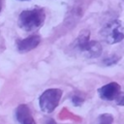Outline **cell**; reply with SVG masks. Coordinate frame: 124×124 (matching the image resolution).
<instances>
[{"label": "cell", "instance_id": "cell-1", "mask_svg": "<svg viewBox=\"0 0 124 124\" xmlns=\"http://www.w3.org/2000/svg\"><path fill=\"white\" fill-rule=\"evenodd\" d=\"M46 17V14L43 8L34 7L29 10H24L19 14L17 24L19 28L26 32H35L43 26Z\"/></svg>", "mask_w": 124, "mask_h": 124}, {"label": "cell", "instance_id": "cell-2", "mask_svg": "<svg viewBox=\"0 0 124 124\" xmlns=\"http://www.w3.org/2000/svg\"><path fill=\"white\" fill-rule=\"evenodd\" d=\"M74 46L78 51L87 58H97L102 54L103 51L102 45L98 41L90 40L89 32L87 30H82L80 32L74 43Z\"/></svg>", "mask_w": 124, "mask_h": 124}, {"label": "cell", "instance_id": "cell-3", "mask_svg": "<svg viewBox=\"0 0 124 124\" xmlns=\"http://www.w3.org/2000/svg\"><path fill=\"white\" fill-rule=\"evenodd\" d=\"M63 91L59 88H48L45 90L40 98H39V105L42 111L46 113L52 112L60 103Z\"/></svg>", "mask_w": 124, "mask_h": 124}, {"label": "cell", "instance_id": "cell-4", "mask_svg": "<svg viewBox=\"0 0 124 124\" xmlns=\"http://www.w3.org/2000/svg\"><path fill=\"white\" fill-rule=\"evenodd\" d=\"M104 41L107 44L113 45L121 42L123 40V26L119 19H114L108 22L100 32Z\"/></svg>", "mask_w": 124, "mask_h": 124}, {"label": "cell", "instance_id": "cell-5", "mask_svg": "<svg viewBox=\"0 0 124 124\" xmlns=\"http://www.w3.org/2000/svg\"><path fill=\"white\" fill-rule=\"evenodd\" d=\"M99 97L105 101H116L118 97L123 94L121 91V86L117 82H109L98 89Z\"/></svg>", "mask_w": 124, "mask_h": 124}, {"label": "cell", "instance_id": "cell-6", "mask_svg": "<svg viewBox=\"0 0 124 124\" xmlns=\"http://www.w3.org/2000/svg\"><path fill=\"white\" fill-rule=\"evenodd\" d=\"M41 43V37L39 35H32L25 39L18 40L16 42V48L19 52L25 53L36 48Z\"/></svg>", "mask_w": 124, "mask_h": 124}, {"label": "cell", "instance_id": "cell-7", "mask_svg": "<svg viewBox=\"0 0 124 124\" xmlns=\"http://www.w3.org/2000/svg\"><path fill=\"white\" fill-rule=\"evenodd\" d=\"M16 118L19 124H37L29 107L25 104H21L16 108Z\"/></svg>", "mask_w": 124, "mask_h": 124}, {"label": "cell", "instance_id": "cell-8", "mask_svg": "<svg viewBox=\"0 0 124 124\" xmlns=\"http://www.w3.org/2000/svg\"><path fill=\"white\" fill-rule=\"evenodd\" d=\"M113 116L110 113H102L95 120L94 124H112Z\"/></svg>", "mask_w": 124, "mask_h": 124}, {"label": "cell", "instance_id": "cell-9", "mask_svg": "<svg viewBox=\"0 0 124 124\" xmlns=\"http://www.w3.org/2000/svg\"><path fill=\"white\" fill-rule=\"evenodd\" d=\"M83 102H84V99H83L82 97H80L79 95H74V96L72 97V103H73L76 107L81 106V105L83 104Z\"/></svg>", "mask_w": 124, "mask_h": 124}, {"label": "cell", "instance_id": "cell-10", "mask_svg": "<svg viewBox=\"0 0 124 124\" xmlns=\"http://www.w3.org/2000/svg\"><path fill=\"white\" fill-rule=\"evenodd\" d=\"M46 124H57V123L55 122L54 119H52V118H47V119L46 120Z\"/></svg>", "mask_w": 124, "mask_h": 124}, {"label": "cell", "instance_id": "cell-11", "mask_svg": "<svg viewBox=\"0 0 124 124\" xmlns=\"http://www.w3.org/2000/svg\"><path fill=\"white\" fill-rule=\"evenodd\" d=\"M2 11V0H0V13Z\"/></svg>", "mask_w": 124, "mask_h": 124}, {"label": "cell", "instance_id": "cell-12", "mask_svg": "<svg viewBox=\"0 0 124 124\" xmlns=\"http://www.w3.org/2000/svg\"><path fill=\"white\" fill-rule=\"evenodd\" d=\"M18 1H29V0H18Z\"/></svg>", "mask_w": 124, "mask_h": 124}]
</instances>
